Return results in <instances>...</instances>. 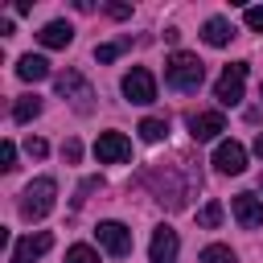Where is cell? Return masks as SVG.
<instances>
[{
    "label": "cell",
    "instance_id": "1",
    "mask_svg": "<svg viewBox=\"0 0 263 263\" xmlns=\"http://www.w3.org/2000/svg\"><path fill=\"white\" fill-rule=\"evenodd\" d=\"M201 78H205V66H201L197 53H185V49L168 53V62H164V82H168L173 90H197Z\"/></svg>",
    "mask_w": 263,
    "mask_h": 263
},
{
    "label": "cell",
    "instance_id": "2",
    "mask_svg": "<svg viewBox=\"0 0 263 263\" xmlns=\"http://www.w3.org/2000/svg\"><path fill=\"white\" fill-rule=\"evenodd\" d=\"M53 197H58V181H53V177L29 181L25 193H21V218H25V222H41V218L53 210Z\"/></svg>",
    "mask_w": 263,
    "mask_h": 263
},
{
    "label": "cell",
    "instance_id": "3",
    "mask_svg": "<svg viewBox=\"0 0 263 263\" xmlns=\"http://www.w3.org/2000/svg\"><path fill=\"white\" fill-rule=\"evenodd\" d=\"M119 86H123V99H127V103H152V99H156V78H152V70H144V66H132Z\"/></svg>",
    "mask_w": 263,
    "mask_h": 263
},
{
    "label": "cell",
    "instance_id": "4",
    "mask_svg": "<svg viewBox=\"0 0 263 263\" xmlns=\"http://www.w3.org/2000/svg\"><path fill=\"white\" fill-rule=\"evenodd\" d=\"M95 160L99 164H123V160H132V140L123 132H103L95 140Z\"/></svg>",
    "mask_w": 263,
    "mask_h": 263
},
{
    "label": "cell",
    "instance_id": "5",
    "mask_svg": "<svg viewBox=\"0 0 263 263\" xmlns=\"http://www.w3.org/2000/svg\"><path fill=\"white\" fill-rule=\"evenodd\" d=\"M242 78H247V62H230V66L222 70L218 86H214V99H218L222 107H234V103L242 99Z\"/></svg>",
    "mask_w": 263,
    "mask_h": 263
},
{
    "label": "cell",
    "instance_id": "6",
    "mask_svg": "<svg viewBox=\"0 0 263 263\" xmlns=\"http://www.w3.org/2000/svg\"><path fill=\"white\" fill-rule=\"evenodd\" d=\"M95 234H99V247H103L107 255H115V259L132 255V230H127L123 222H99Z\"/></svg>",
    "mask_w": 263,
    "mask_h": 263
},
{
    "label": "cell",
    "instance_id": "7",
    "mask_svg": "<svg viewBox=\"0 0 263 263\" xmlns=\"http://www.w3.org/2000/svg\"><path fill=\"white\" fill-rule=\"evenodd\" d=\"M53 82H58V95H62V99H70L78 111H90V82H86L82 74L66 70V74H58Z\"/></svg>",
    "mask_w": 263,
    "mask_h": 263
},
{
    "label": "cell",
    "instance_id": "8",
    "mask_svg": "<svg viewBox=\"0 0 263 263\" xmlns=\"http://www.w3.org/2000/svg\"><path fill=\"white\" fill-rule=\"evenodd\" d=\"M177 255H181L177 230H173V226H156V234H152V242H148V259H152V263H177Z\"/></svg>",
    "mask_w": 263,
    "mask_h": 263
},
{
    "label": "cell",
    "instance_id": "9",
    "mask_svg": "<svg viewBox=\"0 0 263 263\" xmlns=\"http://www.w3.org/2000/svg\"><path fill=\"white\" fill-rule=\"evenodd\" d=\"M230 210H234V218H238L242 230L263 226V201H259L255 193H234V197H230Z\"/></svg>",
    "mask_w": 263,
    "mask_h": 263
},
{
    "label": "cell",
    "instance_id": "10",
    "mask_svg": "<svg viewBox=\"0 0 263 263\" xmlns=\"http://www.w3.org/2000/svg\"><path fill=\"white\" fill-rule=\"evenodd\" d=\"M214 168H218V173H242V168H247V148H242L238 140H222V144L214 148Z\"/></svg>",
    "mask_w": 263,
    "mask_h": 263
},
{
    "label": "cell",
    "instance_id": "11",
    "mask_svg": "<svg viewBox=\"0 0 263 263\" xmlns=\"http://www.w3.org/2000/svg\"><path fill=\"white\" fill-rule=\"evenodd\" d=\"M189 132H193V140H214L218 132H226V115L222 111H193Z\"/></svg>",
    "mask_w": 263,
    "mask_h": 263
},
{
    "label": "cell",
    "instance_id": "12",
    "mask_svg": "<svg viewBox=\"0 0 263 263\" xmlns=\"http://www.w3.org/2000/svg\"><path fill=\"white\" fill-rule=\"evenodd\" d=\"M49 247H53V234H49V230L29 234V238H16V247H12V263H33V259L45 255Z\"/></svg>",
    "mask_w": 263,
    "mask_h": 263
},
{
    "label": "cell",
    "instance_id": "13",
    "mask_svg": "<svg viewBox=\"0 0 263 263\" xmlns=\"http://www.w3.org/2000/svg\"><path fill=\"white\" fill-rule=\"evenodd\" d=\"M37 41H41L45 49H66V45L74 41V25H70V21H49V25L37 33Z\"/></svg>",
    "mask_w": 263,
    "mask_h": 263
},
{
    "label": "cell",
    "instance_id": "14",
    "mask_svg": "<svg viewBox=\"0 0 263 263\" xmlns=\"http://www.w3.org/2000/svg\"><path fill=\"white\" fill-rule=\"evenodd\" d=\"M230 37H234V25H230L226 16H210V21L201 25V41H205V45H214V49H222Z\"/></svg>",
    "mask_w": 263,
    "mask_h": 263
},
{
    "label": "cell",
    "instance_id": "15",
    "mask_svg": "<svg viewBox=\"0 0 263 263\" xmlns=\"http://www.w3.org/2000/svg\"><path fill=\"white\" fill-rule=\"evenodd\" d=\"M16 78H21V82H41V78H49V62H45L41 53H25V58L16 62Z\"/></svg>",
    "mask_w": 263,
    "mask_h": 263
},
{
    "label": "cell",
    "instance_id": "16",
    "mask_svg": "<svg viewBox=\"0 0 263 263\" xmlns=\"http://www.w3.org/2000/svg\"><path fill=\"white\" fill-rule=\"evenodd\" d=\"M41 115V99L37 95H21L16 103H12V119L16 123H29V119H37Z\"/></svg>",
    "mask_w": 263,
    "mask_h": 263
},
{
    "label": "cell",
    "instance_id": "17",
    "mask_svg": "<svg viewBox=\"0 0 263 263\" xmlns=\"http://www.w3.org/2000/svg\"><path fill=\"white\" fill-rule=\"evenodd\" d=\"M140 140H148V144H160L164 136H168V119H156V115H148V119H140Z\"/></svg>",
    "mask_w": 263,
    "mask_h": 263
},
{
    "label": "cell",
    "instance_id": "18",
    "mask_svg": "<svg viewBox=\"0 0 263 263\" xmlns=\"http://www.w3.org/2000/svg\"><path fill=\"white\" fill-rule=\"evenodd\" d=\"M201 263H238V255H234L226 242H210V247L201 251Z\"/></svg>",
    "mask_w": 263,
    "mask_h": 263
},
{
    "label": "cell",
    "instance_id": "19",
    "mask_svg": "<svg viewBox=\"0 0 263 263\" xmlns=\"http://www.w3.org/2000/svg\"><path fill=\"white\" fill-rule=\"evenodd\" d=\"M127 45H132V37H119V41H107V45H99V49H95V62H115V58H119V53H123Z\"/></svg>",
    "mask_w": 263,
    "mask_h": 263
},
{
    "label": "cell",
    "instance_id": "20",
    "mask_svg": "<svg viewBox=\"0 0 263 263\" xmlns=\"http://www.w3.org/2000/svg\"><path fill=\"white\" fill-rule=\"evenodd\" d=\"M218 222H222V205H218V201H205V205L197 210V226H201V230H214Z\"/></svg>",
    "mask_w": 263,
    "mask_h": 263
},
{
    "label": "cell",
    "instance_id": "21",
    "mask_svg": "<svg viewBox=\"0 0 263 263\" xmlns=\"http://www.w3.org/2000/svg\"><path fill=\"white\" fill-rule=\"evenodd\" d=\"M66 263H99V251L86 247V242H74V247L66 251Z\"/></svg>",
    "mask_w": 263,
    "mask_h": 263
},
{
    "label": "cell",
    "instance_id": "22",
    "mask_svg": "<svg viewBox=\"0 0 263 263\" xmlns=\"http://www.w3.org/2000/svg\"><path fill=\"white\" fill-rule=\"evenodd\" d=\"M0 168H16V144L12 140L0 144Z\"/></svg>",
    "mask_w": 263,
    "mask_h": 263
},
{
    "label": "cell",
    "instance_id": "23",
    "mask_svg": "<svg viewBox=\"0 0 263 263\" xmlns=\"http://www.w3.org/2000/svg\"><path fill=\"white\" fill-rule=\"evenodd\" d=\"M242 16H247V25H251L255 33H263V4H251V8L242 12Z\"/></svg>",
    "mask_w": 263,
    "mask_h": 263
},
{
    "label": "cell",
    "instance_id": "24",
    "mask_svg": "<svg viewBox=\"0 0 263 263\" xmlns=\"http://www.w3.org/2000/svg\"><path fill=\"white\" fill-rule=\"evenodd\" d=\"M62 156H66V160L74 164V160L82 156V144H78V140H66V144H62Z\"/></svg>",
    "mask_w": 263,
    "mask_h": 263
},
{
    "label": "cell",
    "instance_id": "25",
    "mask_svg": "<svg viewBox=\"0 0 263 263\" xmlns=\"http://www.w3.org/2000/svg\"><path fill=\"white\" fill-rule=\"evenodd\" d=\"M25 152H29V156H37V160H41V156H45V152H49V144H45V140H29V144H25Z\"/></svg>",
    "mask_w": 263,
    "mask_h": 263
},
{
    "label": "cell",
    "instance_id": "26",
    "mask_svg": "<svg viewBox=\"0 0 263 263\" xmlns=\"http://www.w3.org/2000/svg\"><path fill=\"white\" fill-rule=\"evenodd\" d=\"M107 12H111L115 21H123V16H132V8H127V4H107Z\"/></svg>",
    "mask_w": 263,
    "mask_h": 263
},
{
    "label": "cell",
    "instance_id": "27",
    "mask_svg": "<svg viewBox=\"0 0 263 263\" xmlns=\"http://www.w3.org/2000/svg\"><path fill=\"white\" fill-rule=\"evenodd\" d=\"M255 156H259V160H263V132H259V136H255Z\"/></svg>",
    "mask_w": 263,
    "mask_h": 263
},
{
    "label": "cell",
    "instance_id": "28",
    "mask_svg": "<svg viewBox=\"0 0 263 263\" xmlns=\"http://www.w3.org/2000/svg\"><path fill=\"white\" fill-rule=\"evenodd\" d=\"M259 95H263V86H259Z\"/></svg>",
    "mask_w": 263,
    "mask_h": 263
}]
</instances>
